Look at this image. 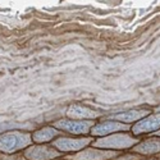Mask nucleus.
<instances>
[{
    "label": "nucleus",
    "instance_id": "0eeeda50",
    "mask_svg": "<svg viewBox=\"0 0 160 160\" xmlns=\"http://www.w3.org/2000/svg\"><path fill=\"white\" fill-rule=\"evenodd\" d=\"M160 131V113H151L145 118L140 119L138 122L131 126V133L136 137H141L142 135H154Z\"/></svg>",
    "mask_w": 160,
    "mask_h": 160
},
{
    "label": "nucleus",
    "instance_id": "a211bd4d",
    "mask_svg": "<svg viewBox=\"0 0 160 160\" xmlns=\"http://www.w3.org/2000/svg\"><path fill=\"white\" fill-rule=\"evenodd\" d=\"M60 160H65V159H60Z\"/></svg>",
    "mask_w": 160,
    "mask_h": 160
},
{
    "label": "nucleus",
    "instance_id": "6e6552de",
    "mask_svg": "<svg viewBox=\"0 0 160 160\" xmlns=\"http://www.w3.org/2000/svg\"><path fill=\"white\" fill-rule=\"evenodd\" d=\"M119 154H122V152L102 150V149H98V148H94V146L90 145L86 149L78 151L76 154L64 155L63 159H65V160H112L113 158L118 156Z\"/></svg>",
    "mask_w": 160,
    "mask_h": 160
},
{
    "label": "nucleus",
    "instance_id": "f257e3e1",
    "mask_svg": "<svg viewBox=\"0 0 160 160\" xmlns=\"http://www.w3.org/2000/svg\"><path fill=\"white\" fill-rule=\"evenodd\" d=\"M140 141H141V137L133 136L131 132H118L105 137L95 138L94 142L91 143V146L98 149H102V150L123 152V151H129Z\"/></svg>",
    "mask_w": 160,
    "mask_h": 160
},
{
    "label": "nucleus",
    "instance_id": "39448f33",
    "mask_svg": "<svg viewBox=\"0 0 160 160\" xmlns=\"http://www.w3.org/2000/svg\"><path fill=\"white\" fill-rule=\"evenodd\" d=\"M22 154L26 160H60L64 156L50 143H32L27 149H24Z\"/></svg>",
    "mask_w": 160,
    "mask_h": 160
},
{
    "label": "nucleus",
    "instance_id": "4468645a",
    "mask_svg": "<svg viewBox=\"0 0 160 160\" xmlns=\"http://www.w3.org/2000/svg\"><path fill=\"white\" fill-rule=\"evenodd\" d=\"M0 160H26L22 152L17 154H2L0 152Z\"/></svg>",
    "mask_w": 160,
    "mask_h": 160
},
{
    "label": "nucleus",
    "instance_id": "423d86ee",
    "mask_svg": "<svg viewBox=\"0 0 160 160\" xmlns=\"http://www.w3.org/2000/svg\"><path fill=\"white\" fill-rule=\"evenodd\" d=\"M131 131V126L129 124H124L117 121H112V119H105L101 118L100 121H96L94 127L90 131V136H92L94 138H99V137H105L113 135V133H118V132H129Z\"/></svg>",
    "mask_w": 160,
    "mask_h": 160
},
{
    "label": "nucleus",
    "instance_id": "1a4fd4ad",
    "mask_svg": "<svg viewBox=\"0 0 160 160\" xmlns=\"http://www.w3.org/2000/svg\"><path fill=\"white\" fill-rule=\"evenodd\" d=\"M102 113L88 108L86 105L82 104H71L65 112V118L69 119H76V121H96L98 118H100Z\"/></svg>",
    "mask_w": 160,
    "mask_h": 160
},
{
    "label": "nucleus",
    "instance_id": "2eb2a0df",
    "mask_svg": "<svg viewBox=\"0 0 160 160\" xmlns=\"http://www.w3.org/2000/svg\"><path fill=\"white\" fill-rule=\"evenodd\" d=\"M141 160H160V159L154 156V158H143V159H141Z\"/></svg>",
    "mask_w": 160,
    "mask_h": 160
},
{
    "label": "nucleus",
    "instance_id": "dca6fc26",
    "mask_svg": "<svg viewBox=\"0 0 160 160\" xmlns=\"http://www.w3.org/2000/svg\"><path fill=\"white\" fill-rule=\"evenodd\" d=\"M152 136H158V137H160V131H158L156 133H154V135Z\"/></svg>",
    "mask_w": 160,
    "mask_h": 160
},
{
    "label": "nucleus",
    "instance_id": "f8f14e48",
    "mask_svg": "<svg viewBox=\"0 0 160 160\" xmlns=\"http://www.w3.org/2000/svg\"><path fill=\"white\" fill-rule=\"evenodd\" d=\"M64 133H62L60 131H58L57 128H54L52 126H45L41 128H37L31 133V138L33 143H51L54 140H57L58 137L63 136Z\"/></svg>",
    "mask_w": 160,
    "mask_h": 160
},
{
    "label": "nucleus",
    "instance_id": "20e7f679",
    "mask_svg": "<svg viewBox=\"0 0 160 160\" xmlns=\"http://www.w3.org/2000/svg\"><path fill=\"white\" fill-rule=\"evenodd\" d=\"M96 121H76L69 118H62L52 122L50 126L57 128L68 136H90V131Z\"/></svg>",
    "mask_w": 160,
    "mask_h": 160
},
{
    "label": "nucleus",
    "instance_id": "f3484780",
    "mask_svg": "<svg viewBox=\"0 0 160 160\" xmlns=\"http://www.w3.org/2000/svg\"><path fill=\"white\" fill-rule=\"evenodd\" d=\"M155 158H159V159H160V154H158V155H156Z\"/></svg>",
    "mask_w": 160,
    "mask_h": 160
},
{
    "label": "nucleus",
    "instance_id": "9b49d317",
    "mask_svg": "<svg viewBox=\"0 0 160 160\" xmlns=\"http://www.w3.org/2000/svg\"><path fill=\"white\" fill-rule=\"evenodd\" d=\"M129 151L141 155L142 158H154L158 154H160V137L151 135L150 137L141 140Z\"/></svg>",
    "mask_w": 160,
    "mask_h": 160
},
{
    "label": "nucleus",
    "instance_id": "ddd939ff",
    "mask_svg": "<svg viewBox=\"0 0 160 160\" xmlns=\"http://www.w3.org/2000/svg\"><path fill=\"white\" fill-rule=\"evenodd\" d=\"M143 159L141 155H137L135 152H131V151H124L122 154H119L118 156L113 158L112 160H141Z\"/></svg>",
    "mask_w": 160,
    "mask_h": 160
},
{
    "label": "nucleus",
    "instance_id": "7ed1b4c3",
    "mask_svg": "<svg viewBox=\"0 0 160 160\" xmlns=\"http://www.w3.org/2000/svg\"><path fill=\"white\" fill-rule=\"evenodd\" d=\"M94 137L92 136H68L63 135L54 140L50 145L52 148H55L59 152L63 155H72L78 151L86 149L94 142Z\"/></svg>",
    "mask_w": 160,
    "mask_h": 160
},
{
    "label": "nucleus",
    "instance_id": "9d476101",
    "mask_svg": "<svg viewBox=\"0 0 160 160\" xmlns=\"http://www.w3.org/2000/svg\"><path fill=\"white\" fill-rule=\"evenodd\" d=\"M152 110L150 108H137V109H129V110H124L121 113H115L112 115H106L102 117L105 119H112V121H117V122H121L124 124H135L136 122H138L140 119L145 118L146 115L151 114Z\"/></svg>",
    "mask_w": 160,
    "mask_h": 160
},
{
    "label": "nucleus",
    "instance_id": "f03ea898",
    "mask_svg": "<svg viewBox=\"0 0 160 160\" xmlns=\"http://www.w3.org/2000/svg\"><path fill=\"white\" fill-rule=\"evenodd\" d=\"M31 133L26 131H8L0 133V152L2 154H17L31 146Z\"/></svg>",
    "mask_w": 160,
    "mask_h": 160
}]
</instances>
